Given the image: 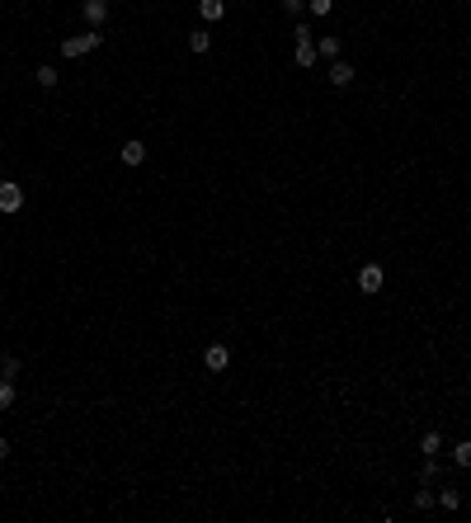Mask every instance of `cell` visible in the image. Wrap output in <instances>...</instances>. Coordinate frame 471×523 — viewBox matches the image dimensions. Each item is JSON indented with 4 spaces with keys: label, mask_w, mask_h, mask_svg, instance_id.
<instances>
[{
    "label": "cell",
    "mask_w": 471,
    "mask_h": 523,
    "mask_svg": "<svg viewBox=\"0 0 471 523\" xmlns=\"http://www.w3.org/2000/svg\"><path fill=\"white\" fill-rule=\"evenodd\" d=\"M453 462L457 467H471V439H457L453 444Z\"/></svg>",
    "instance_id": "obj_15"
},
{
    "label": "cell",
    "mask_w": 471,
    "mask_h": 523,
    "mask_svg": "<svg viewBox=\"0 0 471 523\" xmlns=\"http://www.w3.org/2000/svg\"><path fill=\"white\" fill-rule=\"evenodd\" d=\"M207 48H212V33H207V29H193V33H188V52H193V57H203Z\"/></svg>",
    "instance_id": "obj_9"
},
{
    "label": "cell",
    "mask_w": 471,
    "mask_h": 523,
    "mask_svg": "<svg viewBox=\"0 0 471 523\" xmlns=\"http://www.w3.org/2000/svg\"><path fill=\"white\" fill-rule=\"evenodd\" d=\"M33 80H38L43 90H52V85L62 80V71H57V66H38V71H33Z\"/></svg>",
    "instance_id": "obj_14"
},
{
    "label": "cell",
    "mask_w": 471,
    "mask_h": 523,
    "mask_svg": "<svg viewBox=\"0 0 471 523\" xmlns=\"http://www.w3.org/2000/svg\"><path fill=\"white\" fill-rule=\"evenodd\" d=\"M19 207H24V184H15V179H0V212H5V217H15Z\"/></svg>",
    "instance_id": "obj_2"
},
{
    "label": "cell",
    "mask_w": 471,
    "mask_h": 523,
    "mask_svg": "<svg viewBox=\"0 0 471 523\" xmlns=\"http://www.w3.org/2000/svg\"><path fill=\"white\" fill-rule=\"evenodd\" d=\"M10 458V439H5V434H0V462Z\"/></svg>",
    "instance_id": "obj_22"
},
{
    "label": "cell",
    "mask_w": 471,
    "mask_h": 523,
    "mask_svg": "<svg viewBox=\"0 0 471 523\" xmlns=\"http://www.w3.org/2000/svg\"><path fill=\"white\" fill-rule=\"evenodd\" d=\"M15 396H19V392H15V377H0V415L15 406Z\"/></svg>",
    "instance_id": "obj_12"
},
{
    "label": "cell",
    "mask_w": 471,
    "mask_h": 523,
    "mask_svg": "<svg viewBox=\"0 0 471 523\" xmlns=\"http://www.w3.org/2000/svg\"><path fill=\"white\" fill-rule=\"evenodd\" d=\"M439 505L443 509H462V491H439Z\"/></svg>",
    "instance_id": "obj_19"
},
{
    "label": "cell",
    "mask_w": 471,
    "mask_h": 523,
    "mask_svg": "<svg viewBox=\"0 0 471 523\" xmlns=\"http://www.w3.org/2000/svg\"><path fill=\"white\" fill-rule=\"evenodd\" d=\"M349 80H354V66H349V62L330 66V85H335V90H349Z\"/></svg>",
    "instance_id": "obj_7"
},
{
    "label": "cell",
    "mask_w": 471,
    "mask_h": 523,
    "mask_svg": "<svg viewBox=\"0 0 471 523\" xmlns=\"http://www.w3.org/2000/svg\"><path fill=\"white\" fill-rule=\"evenodd\" d=\"M283 5V15H292V19H302V10H307V0H278Z\"/></svg>",
    "instance_id": "obj_21"
},
{
    "label": "cell",
    "mask_w": 471,
    "mask_h": 523,
    "mask_svg": "<svg viewBox=\"0 0 471 523\" xmlns=\"http://www.w3.org/2000/svg\"><path fill=\"white\" fill-rule=\"evenodd\" d=\"M80 15H85L90 29H99V24L109 19V0H80Z\"/></svg>",
    "instance_id": "obj_4"
},
{
    "label": "cell",
    "mask_w": 471,
    "mask_h": 523,
    "mask_svg": "<svg viewBox=\"0 0 471 523\" xmlns=\"http://www.w3.org/2000/svg\"><path fill=\"white\" fill-rule=\"evenodd\" d=\"M307 10H311L316 19H325L330 10H335V0H307Z\"/></svg>",
    "instance_id": "obj_18"
},
{
    "label": "cell",
    "mask_w": 471,
    "mask_h": 523,
    "mask_svg": "<svg viewBox=\"0 0 471 523\" xmlns=\"http://www.w3.org/2000/svg\"><path fill=\"white\" fill-rule=\"evenodd\" d=\"M439 505V495L434 491H415V509H434Z\"/></svg>",
    "instance_id": "obj_20"
},
{
    "label": "cell",
    "mask_w": 471,
    "mask_h": 523,
    "mask_svg": "<svg viewBox=\"0 0 471 523\" xmlns=\"http://www.w3.org/2000/svg\"><path fill=\"white\" fill-rule=\"evenodd\" d=\"M19 368L24 363H19L15 354H5V359H0V377H19Z\"/></svg>",
    "instance_id": "obj_16"
},
{
    "label": "cell",
    "mask_w": 471,
    "mask_h": 523,
    "mask_svg": "<svg viewBox=\"0 0 471 523\" xmlns=\"http://www.w3.org/2000/svg\"><path fill=\"white\" fill-rule=\"evenodd\" d=\"M198 15H203L207 24H217V19L226 15V5H221V0H198Z\"/></svg>",
    "instance_id": "obj_11"
},
{
    "label": "cell",
    "mask_w": 471,
    "mask_h": 523,
    "mask_svg": "<svg viewBox=\"0 0 471 523\" xmlns=\"http://www.w3.org/2000/svg\"><path fill=\"white\" fill-rule=\"evenodd\" d=\"M203 363H207V373H221V368L231 363V354H226V344H207Z\"/></svg>",
    "instance_id": "obj_5"
},
{
    "label": "cell",
    "mask_w": 471,
    "mask_h": 523,
    "mask_svg": "<svg viewBox=\"0 0 471 523\" xmlns=\"http://www.w3.org/2000/svg\"><path fill=\"white\" fill-rule=\"evenodd\" d=\"M382 288H387V269H382V264H363L359 269V292L373 297V292H382Z\"/></svg>",
    "instance_id": "obj_3"
},
{
    "label": "cell",
    "mask_w": 471,
    "mask_h": 523,
    "mask_svg": "<svg viewBox=\"0 0 471 523\" xmlns=\"http://www.w3.org/2000/svg\"><path fill=\"white\" fill-rule=\"evenodd\" d=\"M439 448H443V434H439V429H424V439H420V453H424V458H434Z\"/></svg>",
    "instance_id": "obj_10"
},
{
    "label": "cell",
    "mask_w": 471,
    "mask_h": 523,
    "mask_svg": "<svg viewBox=\"0 0 471 523\" xmlns=\"http://www.w3.org/2000/svg\"><path fill=\"white\" fill-rule=\"evenodd\" d=\"M99 43H104L99 29H85V33H76V38H62V57H66V62H80V57H90Z\"/></svg>",
    "instance_id": "obj_1"
},
{
    "label": "cell",
    "mask_w": 471,
    "mask_h": 523,
    "mask_svg": "<svg viewBox=\"0 0 471 523\" xmlns=\"http://www.w3.org/2000/svg\"><path fill=\"white\" fill-rule=\"evenodd\" d=\"M141 160H146V142H141V137H127L123 142V165H141Z\"/></svg>",
    "instance_id": "obj_6"
},
{
    "label": "cell",
    "mask_w": 471,
    "mask_h": 523,
    "mask_svg": "<svg viewBox=\"0 0 471 523\" xmlns=\"http://www.w3.org/2000/svg\"><path fill=\"white\" fill-rule=\"evenodd\" d=\"M429 481H439V462L434 458H424V467H420V486H429Z\"/></svg>",
    "instance_id": "obj_17"
},
{
    "label": "cell",
    "mask_w": 471,
    "mask_h": 523,
    "mask_svg": "<svg viewBox=\"0 0 471 523\" xmlns=\"http://www.w3.org/2000/svg\"><path fill=\"white\" fill-rule=\"evenodd\" d=\"M316 57H321V52H316V43H311V38L292 48V62H297V66H316Z\"/></svg>",
    "instance_id": "obj_8"
},
{
    "label": "cell",
    "mask_w": 471,
    "mask_h": 523,
    "mask_svg": "<svg viewBox=\"0 0 471 523\" xmlns=\"http://www.w3.org/2000/svg\"><path fill=\"white\" fill-rule=\"evenodd\" d=\"M316 52H321V57H330V62H340V38H335V33H325V38L316 43Z\"/></svg>",
    "instance_id": "obj_13"
}]
</instances>
